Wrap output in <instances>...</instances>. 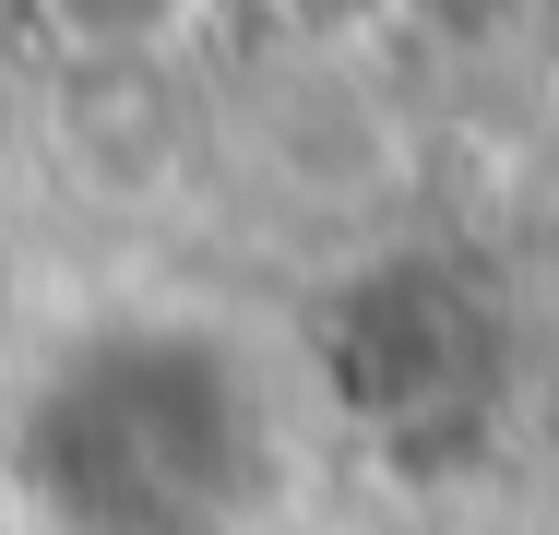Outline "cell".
<instances>
[{"label":"cell","instance_id":"cell-1","mask_svg":"<svg viewBox=\"0 0 559 535\" xmlns=\"http://www.w3.org/2000/svg\"><path fill=\"white\" fill-rule=\"evenodd\" d=\"M36 12H48V36H60L72 60H96V72H143V60H167V48L191 36L203 0H36Z\"/></svg>","mask_w":559,"mask_h":535}]
</instances>
